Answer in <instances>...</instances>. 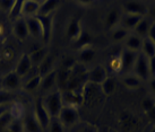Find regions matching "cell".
<instances>
[{
	"mask_svg": "<svg viewBox=\"0 0 155 132\" xmlns=\"http://www.w3.org/2000/svg\"><path fill=\"white\" fill-rule=\"evenodd\" d=\"M42 99H43L44 106L47 108L48 113L51 116V119L52 118H58L62 107H64L61 90L56 89L49 94H45V96L42 97Z\"/></svg>",
	"mask_w": 155,
	"mask_h": 132,
	"instance_id": "obj_1",
	"label": "cell"
},
{
	"mask_svg": "<svg viewBox=\"0 0 155 132\" xmlns=\"http://www.w3.org/2000/svg\"><path fill=\"white\" fill-rule=\"evenodd\" d=\"M58 119L60 120V122L64 124L65 128L74 127L75 124H77L79 122V112H78V108L75 106L64 105L60 114L58 116Z\"/></svg>",
	"mask_w": 155,
	"mask_h": 132,
	"instance_id": "obj_2",
	"label": "cell"
},
{
	"mask_svg": "<svg viewBox=\"0 0 155 132\" xmlns=\"http://www.w3.org/2000/svg\"><path fill=\"white\" fill-rule=\"evenodd\" d=\"M131 72L134 75H136L142 81H146L151 78L150 69H148V58H146L142 52L138 53L137 59H136V62L134 64Z\"/></svg>",
	"mask_w": 155,
	"mask_h": 132,
	"instance_id": "obj_3",
	"label": "cell"
},
{
	"mask_svg": "<svg viewBox=\"0 0 155 132\" xmlns=\"http://www.w3.org/2000/svg\"><path fill=\"white\" fill-rule=\"evenodd\" d=\"M150 7L140 0H127L122 4V10L126 14H133L145 17L148 15Z\"/></svg>",
	"mask_w": 155,
	"mask_h": 132,
	"instance_id": "obj_4",
	"label": "cell"
},
{
	"mask_svg": "<svg viewBox=\"0 0 155 132\" xmlns=\"http://www.w3.org/2000/svg\"><path fill=\"white\" fill-rule=\"evenodd\" d=\"M33 113H34V116L36 118V120L39 121L40 125L42 127V129H43V130L48 129L49 124H50V121H51V116L48 113L47 108L44 106L42 97L36 98V101H35V103H34Z\"/></svg>",
	"mask_w": 155,
	"mask_h": 132,
	"instance_id": "obj_5",
	"label": "cell"
},
{
	"mask_svg": "<svg viewBox=\"0 0 155 132\" xmlns=\"http://www.w3.org/2000/svg\"><path fill=\"white\" fill-rule=\"evenodd\" d=\"M108 76H109V72L108 70H107V68L103 67V66H101V64H97V66L93 67L90 70H87L86 79L92 85L100 86L108 78Z\"/></svg>",
	"mask_w": 155,
	"mask_h": 132,
	"instance_id": "obj_6",
	"label": "cell"
},
{
	"mask_svg": "<svg viewBox=\"0 0 155 132\" xmlns=\"http://www.w3.org/2000/svg\"><path fill=\"white\" fill-rule=\"evenodd\" d=\"M39 21L42 28V41L45 43H49L52 36V31H53V18L54 14L47 15V16H41L38 15Z\"/></svg>",
	"mask_w": 155,
	"mask_h": 132,
	"instance_id": "obj_7",
	"label": "cell"
},
{
	"mask_svg": "<svg viewBox=\"0 0 155 132\" xmlns=\"http://www.w3.org/2000/svg\"><path fill=\"white\" fill-rule=\"evenodd\" d=\"M21 81H22V78L13 70V71L7 72L2 77V79H1V87H2L4 90L14 92V90L18 89L21 87Z\"/></svg>",
	"mask_w": 155,
	"mask_h": 132,
	"instance_id": "obj_8",
	"label": "cell"
},
{
	"mask_svg": "<svg viewBox=\"0 0 155 132\" xmlns=\"http://www.w3.org/2000/svg\"><path fill=\"white\" fill-rule=\"evenodd\" d=\"M57 78H58V69L54 68L47 75L42 76L40 89L45 94H49L53 90H56L54 87H57Z\"/></svg>",
	"mask_w": 155,
	"mask_h": 132,
	"instance_id": "obj_9",
	"label": "cell"
},
{
	"mask_svg": "<svg viewBox=\"0 0 155 132\" xmlns=\"http://www.w3.org/2000/svg\"><path fill=\"white\" fill-rule=\"evenodd\" d=\"M13 35L19 41H25L26 38L30 36L28 34V28L26 24V19L24 17H18L14 21L13 28H12Z\"/></svg>",
	"mask_w": 155,
	"mask_h": 132,
	"instance_id": "obj_10",
	"label": "cell"
},
{
	"mask_svg": "<svg viewBox=\"0 0 155 132\" xmlns=\"http://www.w3.org/2000/svg\"><path fill=\"white\" fill-rule=\"evenodd\" d=\"M139 52L136 51H131V50H128L124 47L120 52L121 56V61H122V72L128 73V71H133L134 64L136 62V59H137V56Z\"/></svg>",
	"mask_w": 155,
	"mask_h": 132,
	"instance_id": "obj_11",
	"label": "cell"
},
{
	"mask_svg": "<svg viewBox=\"0 0 155 132\" xmlns=\"http://www.w3.org/2000/svg\"><path fill=\"white\" fill-rule=\"evenodd\" d=\"M23 131L24 132H42L43 129L40 125L39 121L34 116L33 111L30 113H26L22 119Z\"/></svg>",
	"mask_w": 155,
	"mask_h": 132,
	"instance_id": "obj_12",
	"label": "cell"
},
{
	"mask_svg": "<svg viewBox=\"0 0 155 132\" xmlns=\"http://www.w3.org/2000/svg\"><path fill=\"white\" fill-rule=\"evenodd\" d=\"M33 68V64H32V61H31L30 56L27 53H24L22 54V56L19 58V60L16 63V67L14 69V71L17 73L21 78H24L26 75H28L31 70Z\"/></svg>",
	"mask_w": 155,
	"mask_h": 132,
	"instance_id": "obj_13",
	"label": "cell"
},
{
	"mask_svg": "<svg viewBox=\"0 0 155 132\" xmlns=\"http://www.w3.org/2000/svg\"><path fill=\"white\" fill-rule=\"evenodd\" d=\"M40 2L35 0H24L22 5V10H21V16L22 17H35L39 15Z\"/></svg>",
	"mask_w": 155,
	"mask_h": 132,
	"instance_id": "obj_14",
	"label": "cell"
},
{
	"mask_svg": "<svg viewBox=\"0 0 155 132\" xmlns=\"http://www.w3.org/2000/svg\"><path fill=\"white\" fill-rule=\"evenodd\" d=\"M25 19L30 36H32L35 40H42V28H41V24H40L38 16H35V17H26Z\"/></svg>",
	"mask_w": 155,
	"mask_h": 132,
	"instance_id": "obj_15",
	"label": "cell"
},
{
	"mask_svg": "<svg viewBox=\"0 0 155 132\" xmlns=\"http://www.w3.org/2000/svg\"><path fill=\"white\" fill-rule=\"evenodd\" d=\"M83 31V27L81 25V21L78 18H71L70 21L67 25V30H66V36L70 42H74L77 36L81 34V32Z\"/></svg>",
	"mask_w": 155,
	"mask_h": 132,
	"instance_id": "obj_16",
	"label": "cell"
},
{
	"mask_svg": "<svg viewBox=\"0 0 155 132\" xmlns=\"http://www.w3.org/2000/svg\"><path fill=\"white\" fill-rule=\"evenodd\" d=\"M143 18V16H138V15H133V14H126L124 13L121 15L120 19V26L126 28L129 32H133L135 30V27L137 25L139 21Z\"/></svg>",
	"mask_w": 155,
	"mask_h": 132,
	"instance_id": "obj_17",
	"label": "cell"
},
{
	"mask_svg": "<svg viewBox=\"0 0 155 132\" xmlns=\"http://www.w3.org/2000/svg\"><path fill=\"white\" fill-rule=\"evenodd\" d=\"M61 0H43L40 4L39 15L41 16H47L54 14L57 9L60 7Z\"/></svg>",
	"mask_w": 155,
	"mask_h": 132,
	"instance_id": "obj_18",
	"label": "cell"
},
{
	"mask_svg": "<svg viewBox=\"0 0 155 132\" xmlns=\"http://www.w3.org/2000/svg\"><path fill=\"white\" fill-rule=\"evenodd\" d=\"M121 15H122V14H121L117 8H113V9H111L110 11H108L107 16H105V21H104V24H105L107 30L112 31L113 28H116L117 26L120 25Z\"/></svg>",
	"mask_w": 155,
	"mask_h": 132,
	"instance_id": "obj_19",
	"label": "cell"
},
{
	"mask_svg": "<svg viewBox=\"0 0 155 132\" xmlns=\"http://www.w3.org/2000/svg\"><path fill=\"white\" fill-rule=\"evenodd\" d=\"M142 43H143V38L140 37V36L136 35L135 33H129V35L127 36V38L124 41V44H125L126 49L131 50V51H136V52H140Z\"/></svg>",
	"mask_w": 155,
	"mask_h": 132,
	"instance_id": "obj_20",
	"label": "cell"
},
{
	"mask_svg": "<svg viewBox=\"0 0 155 132\" xmlns=\"http://www.w3.org/2000/svg\"><path fill=\"white\" fill-rule=\"evenodd\" d=\"M152 19L148 16H145V17H143L139 23H138L136 27H135V30L133 31V33H135L136 35L138 36H140L142 38L144 37H147V34H148V31H150V27H151V24H152Z\"/></svg>",
	"mask_w": 155,
	"mask_h": 132,
	"instance_id": "obj_21",
	"label": "cell"
},
{
	"mask_svg": "<svg viewBox=\"0 0 155 132\" xmlns=\"http://www.w3.org/2000/svg\"><path fill=\"white\" fill-rule=\"evenodd\" d=\"M95 56H96V51H95L94 47H92V45L78 50V60H79V63L84 64V66L92 62L94 60Z\"/></svg>",
	"mask_w": 155,
	"mask_h": 132,
	"instance_id": "obj_22",
	"label": "cell"
},
{
	"mask_svg": "<svg viewBox=\"0 0 155 132\" xmlns=\"http://www.w3.org/2000/svg\"><path fill=\"white\" fill-rule=\"evenodd\" d=\"M108 72L110 71L111 73H121L122 72V61H121V56L120 52L116 53V54H112L109 58L108 61Z\"/></svg>",
	"mask_w": 155,
	"mask_h": 132,
	"instance_id": "obj_23",
	"label": "cell"
},
{
	"mask_svg": "<svg viewBox=\"0 0 155 132\" xmlns=\"http://www.w3.org/2000/svg\"><path fill=\"white\" fill-rule=\"evenodd\" d=\"M92 41H93V38H92L90 33H88L87 31L83 30L82 32H81V34L77 36V38L73 42V44H74V47H75V49L81 50L83 47H91V45H92Z\"/></svg>",
	"mask_w": 155,
	"mask_h": 132,
	"instance_id": "obj_24",
	"label": "cell"
},
{
	"mask_svg": "<svg viewBox=\"0 0 155 132\" xmlns=\"http://www.w3.org/2000/svg\"><path fill=\"white\" fill-rule=\"evenodd\" d=\"M48 54H49V51H48L47 47H39V49H35L31 53H28V56L32 61L33 67H38L45 59V56Z\"/></svg>",
	"mask_w": 155,
	"mask_h": 132,
	"instance_id": "obj_25",
	"label": "cell"
},
{
	"mask_svg": "<svg viewBox=\"0 0 155 132\" xmlns=\"http://www.w3.org/2000/svg\"><path fill=\"white\" fill-rule=\"evenodd\" d=\"M142 82L143 81L133 72L126 73L122 77V84L129 89H138L142 86Z\"/></svg>",
	"mask_w": 155,
	"mask_h": 132,
	"instance_id": "obj_26",
	"label": "cell"
},
{
	"mask_svg": "<svg viewBox=\"0 0 155 132\" xmlns=\"http://www.w3.org/2000/svg\"><path fill=\"white\" fill-rule=\"evenodd\" d=\"M41 79H42V77L40 76L39 73H35L34 76L31 77L30 79L23 85L24 92H26V93H34L38 89H40Z\"/></svg>",
	"mask_w": 155,
	"mask_h": 132,
	"instance_id": "obj_27",
	"label": "cell"
},
{
	"mask_svg": "<svg viewBox=\"0 0 155 132\" xmlns=\"http://www.w3.org/2000/svg\"><path fill=\"white\" fill-rule=\"evenodd\" d=\"M53 69H54V59H53V56L48 54L45 56V59L38 66V73L42 77L44 75H47L48 72H50Z\"/></svg>",
	"mask_w": 155,
	"mask_h": 132,
	"instance_id": "obj_28",
	"label": "cell"
},
{
	"mask_svg": "<svg viewBox=\"0 0 155 132\" xmlns=\"http://www.w3.org/2000/svg\"><path fill=\"white\" fill-rule=\"evenodd\" d=\"M117 87V82L114 77L112 76H108V78L100 85V88H101V92L102 94L105 95V96H109V95H112L114 93Z\"/></svg>",
	"mask_w": 155,
	"mask_h": 132,
	"instance_id": "obj_29",
	"label": "cell"
},
{
	"mask_svg": "<svg viewBox=\"0 0 155 132\" xmlns=\"http://www.w3.org/2000/svg\"><path fill=\"white\" fill-rule=\"evenodd\" d=\"M140 52L148 59L152 58V56H155V43L148 37H144L143 38Z\"/></svg>",
	"mask_w": 155,
	"mask_h": 132,
	"instance_id": "obj_30",
	"label": "cell"
},
{
	"mask_svg": "<svg viewBox=\"0 0 155 132\" xmlns=\"http://www.w3.org/2000/svg\"><path fill=\"white\" fill-rule=\"evenodd\" d=\"M9 113L13 116L14 120H22L24 118V115L26 114L25 107L21 103H15L13 102L9 108Z\"/></svg>",
	"mask_w": 155,
	"mask_h": 132,
	"instance_id": "obj_31",
	"label": "cell"
},
{
	"mask_svg": "<svg viewBox=\"0 0 155 132\" xmlns=\"http://www.w3.org/2000/svg\"><path fill=\"white\" fill-rule=\"evenodd\" d=\"M129 31H127L119 25L111 31V40L113 42H124L127 38V36L129 35Z\"/></svg>",
	"mask_w": 155,
	"mask_h": 132,
	"instance_id": "obj_32",
	"label": "cell"
},
{
	"mask_svg": "<svg viewBox=\"0 0 155 132\" xmlns=\"http://www.w3.org/2000/svg\"><path fill=\"white\" fill-rule=\"evenodd\" d=\"M48 129H49V132H64L65 127L58 118H52Z\"/></svg>",
	"mask_w": 155,
	"mask_h": 132,
	"instance_id": "obj_33",
	"label": "cell"
},
{
	"mask_svg": "<svg viewBox=\"0 0 155 132\" xmlns=\"http://www.w3.org/2000/svg\"><path fill=\"white\" fill-rule=\"evenodd\" d=\"M13 120H14L13 116L10 115L9 111L1 115V116H0V131L4 132L6 129L8 128V125L10 124V122H12Z\"/></svg>",
	"mask_w": 155,
	"mask_h": 132,
	"instance_id": "obj_34",
	"label": "cell"
},
{
	"mask_svg": "<svg viewBox=\"0 0 155 132\" xmlns=\"http://www.w3.org/2000/svg\"><path fill=\"white\" fill-rule=\"evenodd\" d=\"M142 108L143 111L146 113L147 111H150L152 107L155 106V98L153 96H147V97L143 98L142 101Z\"/></svg>",
	"mask_w": 155,
	"mask_h": 132,
	"instance_id": "obj_35",
	"label": "cell"
},
{
	"mask_svg": "<svg viewBox=\"0 0 155 132\" xmlns=\"http://www.w3.org/2000/svg\"><path fill=\"white\" fill-rule=\"evenodd\" d=\"M14 95L12 92H7V90H0V105L1 104H9L13 103Z\"/></svg>",
	"mask_w": 155,
	"mask_h": 132,
	"instance_id": "obj_36",
	"label": "cell"
},
{
	"mask_svg": "<svg viewBox=\"0 0 155 132\" xmlns=\"http://www.w3.org/2000/svg\"><path fill=\"white\" fill-rule=\"evenodd\" d=\"M6 130H9V131L12 132H24L23 131L22 120H13Z\"/></svg>",
	"mask_w": 155,
	"mask_h": 132,
	"instance_id": "obj_37",
	"label": "cell"
},
{
	"mask_svg": "<svg viewBox=\"0 0 155 132\" xmlns=\"http://www.w3.org/2000/svg\"><path fill=\"white\" fill-rule=\"evenodd\" d=\"M16 0H0V9L6 13H10Z\"/></svg>",
	"mask_w": 155,
	"mask_h": 132,
	"instance_id": "obj_38",
	"label": "cell"
},
{
	"mask_svg": "<svg viewBox=\"0 0 155 132\" xmlns=\"http://www.w3.org/2000/svg\"><path fill=\"white\" fill-rule=\"evenodd\" d=\"M148 69L151 77H155V56H152L148 59Z\"/></svg>",
	"mask_w": 155,
	"mask_h": 132,
	"instance_id": "obj_39",
	"label": "cell"
},
{
	"mask_svg": "<svg viewBox=\"0 0 155 132\" xmlns=\"http://www.w3.org/2000/svg\"><path fill=\"white\" fill-rule=\"evenodd\" d=\"M145 114H146L148 121H150L151 123H153L155 125V106L152 107L151 110H150V111H147Z\"/></svg>",
	"mask_w": 155,
	"mask_h": 132,
	"instance_id": "obj_40",
	"label": "cell"
},
{
	"mask_svg": "<svg viewBox=\"0 0 155 132\" xmlns=\"http://www.w3.org/2000/svg\"><path fill=\"white\" fill-rule=\"evenodd\" d=\"M147 37L150 38V40H152V41L155 43V21H152L150 31H148V34H147Z\"/></svg>",
	"mask_w": 155,
	"mask_h": 132,
	"instance_id": "obj_41",
	"label": "cell"
},
{
	"mask_svg": "<svg viewBox=\"0 0 155 132\" xmlns=\"http://www.w3.org/2000/svg\"><path fill=\"white\" fill-rule=\"evenodd\" d=\"M148 86H150V90L152 93V96L155 98V77H151L148 79Z\"/></svg>",
	"mask_w": 155,
	"mask_h": 132,
	"instance_id": "obj_42",
	"label": "cell"
},
{
	"mask_svg": "<svg viewBox=\"0 0 155 132\" xmlns=\"http://www.w3.org/2000/svg\"><path fill=\"white\" fill-rule=\"evenodd\" d=\"M12 51L13 50H10V49L4 50V52H2V58H4L5 61H10V59H12Z\"/></svg>",
	"mask_w": 155,
	"mask_h": 132,
	"instance_id": "obj_43",
	"label": "cell"
},
{
	"mask_svg": "<svg viewBox=\"0 0 155 132\" xmlns=\"http://www.w3.org/2000/svg\"><path fill=\"white\" fill-rule=\"evenodd\" d=\"M10 105H12V103H9V104H1V105H0V116L2 114H5L6 112L9 111Z\"/></svg>",
	"mask_w": 155,
	"mask_h": 132,
	"instance_id": "obj_44",
	"label": "cell"
},
{
	"mask_svg": "<svg viewBox=\"0 0 155 132\" xmlns=\"http://www.w3.org/2000/svg\"><path fill=\"white\" fill-rule=\"evenodd\" d=\"M147 16L151 18L152 21H155V4L150 7V9H148V15H147Z\"/></svg>",
	"mask_w": 155,
	"mask_h": 132,
	"instance_id": "obj_45",
	"label": "cell"
},
{
	"mask_svg": "<svg viewBox=\"0 0 155 132\" xmlns=\"http://www.w3.org/2000/svg\"><path fill=\"white\" fill-rule=\"evenodd\" d=\"M6 26L2 21H0V40H2V38L6 36Z\"/></svg>",
	"mask_w": 155,
	"mask_h": 132,
	"instance_id": "obj_46",
	"label": "cell"
},
{
	"mask_svg": "<svg viewBox=\"0 0 155 132\" xmlns=\"http://www.w3.org/2000/svg\"><path fill=\"white\" fill-rule=\"evenodd\" d=\"M76 1L82 6H90L91 4L94 2V0H76Z\"/></svg>",
	"mask_w": 155,
	"mask_h": 132,
	"instance_id": "obj_47",
	"label": "cell"
},
{
	"mask_svg": "<svg viewBox=\"0 0 155 132\" xmlns=\"http://www.w3.org/2000/svg\"><path fill=\"white\" fill-rule=\"evenodd\" d=\"M79 132H96V130L93 127H91V125H86V127H84L83 129H81Z\"/></svg>",
	"mask_w": 155,
	"mask_h": 132,
	"instance_id": "obj_48",
	"label": "cell"
},
{
	"mask_svg": "<svg viewBox=\"0 0 155 132\" xmlns=\"http://www.w3.org/2000/svg\"><path fill=\"white\" fill-rule=\"evenodd\" d=\"M148 132H155V125H154V127H153V128H152Z\"/></svg>",
	"mask_w": 155,
	"mask_h": 132,
	"instance_id": "obj_49",
	"label": "cell"
},
{
	"mask_svg": "<svg viewBox=\"0 0 155 132\" xmlns=\"http://www.w3.org/2000/svg\"><path fill=\"white\" fill-rule=\"evenodd\" d=\"M35 1H38V2H40V4H41V2L43 1V0H35Z\"/></svg>",
	"mask_w": 155,
	"mask_h": 132,
	"instance_id": "obj_50",
	"label": "cell"
},
{
	"mask_svg": "<svg viewBox=\"0 0 155 132\" xmlns=\"http://www.w3.org/2000/svg\"><path fill=\"white\" fill-rule=\"evenodd\" d=\"M4 132H12V131H9V130H5Z\"/></svg>",
	"mask_w": 155,
	"mask_h": 132,
	"instance_id": "obj_51",
	"label": "cell"
},
{
	"mask_svg": "<svg viewBox=\"0 0 155 132\" xmlns=\"http://www.w3.org/2000/svg\"><path fill=\"white\" fill-rule=\"evenodd\" d=\"M1 88H2V87H1V81H0V90H1Z\"/></svg>",
	"mask_w": 155,
	"mask_h": 132,
	"instance_id": "obj_52",
	"label": "cell"
}]
</instances>
